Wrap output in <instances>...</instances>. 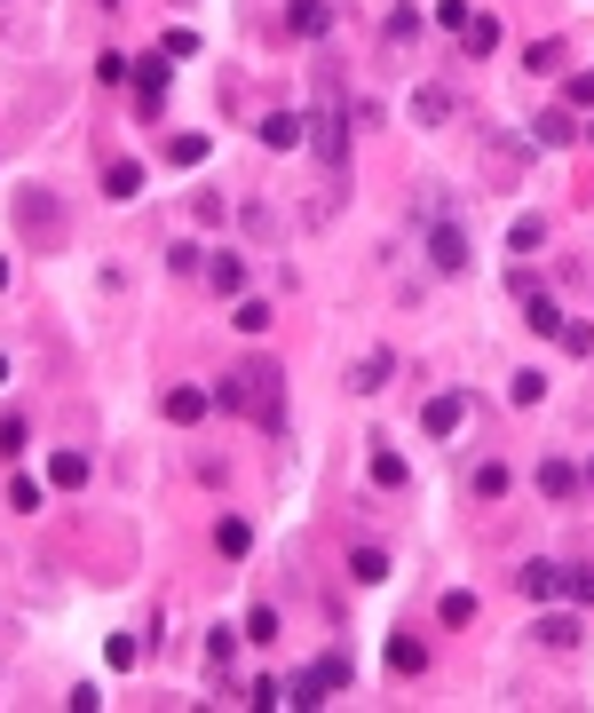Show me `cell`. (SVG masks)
<instances>
[{"instance_id":"cell-11","label":"cell","mask_w":594,"mask_h":713,"mask_svg":"<svg viewBox=\"0 0 594 713\" xmlns=\"http://www.w3.org/2000/svg\"><path fill=\"white\" fill-rule=\"evenodd\" d=\"M48 484H56V492H80V484H88V460H80V452H56V460H48Z\"/></svg>"},{"instance_id":"cell-26","label":"cell","mask_w":594,"mask_h":713,"mask_svg":"<svg viewBox=\"0 0 594 713\" xmlns=\"http://www.w3.org/2000/svg\"><path fill=\"white\" fill-rule=\"evenodd\" d=\"M230 325H238V333H262V325H270V302H238V309H230Z\"/></svg>"},{"instance_id":"cell-31","label":"cell","mask_w":594,"mask_h":713,"mask_svg":"<svg viewBox=\"0 0 594 713\" xmlns=\"http://www.w3.org/2000/svg\"><path fill=\"white\" fill-rule=\"evenodd\" d=\"M531 72H563V40H539L531 48Z\"/></svg>"},{"instance_id":"cell-7","label":"cell","mask_w":594,"mask_h":713,"mask_svg":"<svg viewBox=\"0 0 594 713\" xmlns=\"http://www.w3.org/2000/svg\"><path fill=\"white\" fill-rule=\"evenodd\" d=\"M460 412H468V397H428L420 420H428V436H452V428H460Z\"/></svg>"},{"instance_id":"cell-23","label":"cell","mask_w":594,"mask_h":713,"mask_svg":"<svg viewBox=\"0 0 594 713\" xmlns=\"http://www.w3.org/2000/svg\"><path fill=\"white\" fill-rule=\"evenodd\" d=\"M539 238H547V222H539V214H523V222H515V230H507V246H515V254H531V246H539Z\"/></svg>"},{"instance_id":"cell-8","label":"cell","mask_w":594,"mask_h":713,"mask_svg":"<svg viewBox=\"0 0 594 713\" xmlns=\"http://www.w3.org/2000/svg\"><path fill=\"white\" fill-rule=\"evenodd\" d=\"M539 492H547V500H571V492H579V468H571V460H539Z\"/></svg>"},{"instance_id":"cell-6","label":"cell","mask_w":594,"mask_h":713,"mask_svg":"<svg viewBox=\"0 0 594 713\" xmlns=\"http://www.w3.org/2000/svg\"><path fill=\"white\" fill-rule=\"evenodd\" d=\"M286 24H294L301 40H325L333 32V0H286Z\"/></svg>"},{"instance_id":"cell-22","label":"cell","mask_w":594,"mask_h":713,"mask_svg":"<svg viewBox=\"0 0 594 713\" xmlns=\"http://www.w3.org/2000/svg\"><path fill=\"white\" fill-rule=\"evenodd\" d=\"M349 571H357L365 587H381V579H389V555H373V547H357V555H349Z\"/></svg>"},{"instance_id":"cell-12","label":"cell","mask_w":594,"mask_h":713,"mask_svg":"<svg viewBox=\"0 0 594 713\" xmlns=\"http://www.w3.org/2000/svg\"><path fill=\"white\" fill-rule=\"evenodd\" d=\"M214 547H222V555H246V547H254V523H246V515H222V523H214Z\"/></svg>"},{"instance_id":"cell-9","label":"cell","mask_w":594,"mask_h":713,"mask_svg":"<svg viewBox=\"0 0 594 713\" xmlns=\"http://www.w3.org/2000/svg\"><path fill=\"white\" fill-rule=\"evenodd\" d=\"M389 373H396V357H389V349H381V357H357V373H349V389H357V397H373V389H381Z\"/></svg>"},{"instance_id":"cell-35","label":"cell","mask_w":594,"mask_h":713,"mask_svg":"<svg viewBox=\"0 0 594 713\" xmlns=\"http://www.w3.org/2000/svg\"><path fill=\"white\" fill-rule=\"evenodd\" d=\"M476 618V595H444V626H468Z\"/></svg>"},{"instance_id":"cell-14","label":"cell","mask_w":594,"mask_h":713,"mask_svg":"<svg viewBox=\"0 0 594 713\" xmlns=\"http://www.w3.org/2000/svg\"><path fill=\"white\" fill-rule=\"evenodd\" d=\"M389 666H396V674H420V666H428V642L396 634V642H389Z\"/></svg>"},{"instance_id":"cell-27","label":"cell","mask_w":594,"mask_h":713,"mask_svg":"<svg viewBox=\"0 0 594 713\" xmlns=\"http://www.w3.org/2000/svg\"><path fill=\"white\" fill-rule=\"evenodd\" d=\"M404 476H412V468H404V460H396V452H373V484H389V492H396V484H404Z\"/></svg>"},{"instance_id":"cell-15","label":"cell","mask_w":594,"mask_h":713,"mask_svg":"<svg viewBox=\"0 0 594 713\" xmlns=\"http://www.w3.org/2000/svg\"><path fill=\"white\" fill-rule=\"evenodd\" d=\"M412 111H420L428 127H444V119H452V88H420V96H412Z\"/></svg>"},{"instance_id":"cell-38","label":"cell","mask_w":594,"mask_h":713,"mask_svg":"<svg viewBox=\"0 0 594 713\" xmlns=\"http://www.w3.org/2000/svg\"><path fill=\"white\" fill-rule=\"evenodd\" d=\"M587 143H594V127H587Z\"/></svg>"},{"instance_id":"cell-30","label":"cell","mask_w":594,"mask_h":713,"mask_svg":"<svg viewBox=\"0 0 594 713\" xmlns=\"http://www.w3.org/2000/svg\"><path fill=\"white\" fill-rule=\"evenodd\" d=\"M167 151H175V167H198V159H206V135H175Z\"/></svg>"},{"instance_id":"cell-24","label":"cell","mask_w":594,"mask_h":713,"mask_svg":"<svg viewBox=\"0 0 594 713\" xmlns=\"http://www.w3.org/2000/svg\"><path fill=\"white\" fill-rule=\"evenodd\" d=\"M309 674H317V690H341V682H349V658H341V650H333V658H317V666H309Z\"/></svg>"},{"instance_id":"cell-28","label":"cell","mask_w":594,"mask_h":713,"mask_svg":"<svg viewBox=\"0 0 594 713\" xmlns=\"http://www.w3.org/2000/svg\"><path fill=\"white\" fill-rule=\"evenodd\" d=\"M571 135H579L571 111H547V119H539V143H571Z\"/></svg>"},{"instance_id":"cell-13","label":"cell","mask_w":594,"mask_h":713,"mask_svg":"<svg viewBox=\"0 0 594 713\" xmlns=\"http://www.w3.org/2000/svg\"><path fill=\"white\" fill-rule=\"evenodd\" d=\"M262 143H270V151H294V143H301V119H294V111H270V119H262Z\"/></svg>"},{"instance_id":"cell-16","label":"cell","mask_w":594,"mask_h":713,"mask_svg":"<svg viewBox=\"0 0 594 713\" xmlns=\"http://www.w3.org/2000/svg\"><path fill=\"white\" fill-rule=\"evenodd\" d=\"M507 484H515L507 460H484V468H476V500H507Z\"/></svg>"},{"instance_id":"cell-19","label":"cell","mask_w":594,"mask_h":713,"mask_svg":"<svg viewBox=\"0 0 594 713\" xmlns=\"http://www.w3.org/2000/svg\"><path fill=\"white\" fill-rule=\"evenodd\" d=\"M563 325H571L563 309H555V302H539V294H531V333H547V341H563Z\"/></svg>"},{"instance_id":"cell-33","label":"cell","mask_w":594,"mask_h":713,"mask_svg":"<svg viewBox=\"0 0 594 713\" xmlns=\"http://www.w3.org/2000/svg\"><path fill=\"white\" fill-rule=\"evenodd\" d=\"M16 452H24V420L8 412V420H0V460H16Z\"/></svg>"},{"instance_id":"cell-10","label":"cell","mask_w":594,"mask_h":713,"mask_svg":"<svg viewBox=\"0 0 594 713\" xmlns=\"http://www.w3.org/2000/svg\"><path fill=\"white\" fill-rule=\"evenodd\" d=\"M103 191H111V199H135V191H143V167H135V159H111V167H103Z\"/></svg>"},{"instance_id":"cell-3","label":"cell","mask_w":594,"mask_h":713,"mask_svg":"<svg viewBox=\"0 0 594 713\" xmlns=\"http://www.w3.org/2000/svg\"><path fill=\"white\" fill-rule=\"evenodd\" d=\"M127 80H135V103H143V119H159V103H167V56H143Z\"/></svg>"},{"instance_id":"cell-18","label":"cell","mask_w":594,"mask_h":713,"mask_svg":"<svg viewBox=\"0 0 594 713\" xmlns=\"http://www.w3.org/2000/svg\"><path fill=\"white\" fill-rule=\"evenodd\" d=\"M198 412H206V397H198V389H167V420L198 428Z\"/></svg>"},{"instance_id":"cell-25","label":"cell","mask_w":594,"mask_h":713,"mask_svg":"<svg viewBox=\"0 0 594 713\" xmlns=\"http://www.w3.org/2000/svg\"><path fill=\"white\" fill-rule=\"evenodd\" d=\"M468 48H476V56H492V48H499V24H492V16H468Z\"/></svg>"},{"instance_id":"cell-17","label":"cell","mask_w":594,"mask_h":713,"mask_svg":"<svg viewBox=\"0 0 594 713\" xmlns=\"http://www.w3.org/2000/svg\"><path fill=\"white\" fill-rule=\"evenodd\" d=\"M531 634H539V642H547V650H571V642H579V618H539V626H531Z\"/></svg>"},{"instance_id":"cell-36","label":"cell","mask_w":594,"mask_h":713,"mask_svg":"<svg viewBox=\"0 0 594 713\" xmlns=\"http://www.w3.org/2000/svg\"><path fill=\"white\" fill-rule=\"evenodd\" d=\"M0 286H8V262H0Z\"/></svg>"},{"instance_id":"cell-20","label":"cell","mask_w":594,"mask_h":713,"mask_svg":"<svg viewBox=\"0 0 594 713\" xmlns=\"http://www.w3.org/2000/svg\"><path fill=\"white\" fill-rule=\"evenodd\" d=\"M214 405H222V412H254V389H246V373H230V381L214 389Z\"/></svg>"},{"instance_id":"cell-34","label":"cell","mask_w":594,"mask_h":713,"mask_svg":"<svg viewBox=\"0 0 594 713\" xmlns=\"http://www.w3.org/2000/svg\"><path fill=\"white\" fill-rule=\"evenodd\" d=\"M127 72H135V56H119V48H111V56H96V80H127Z\"/></svg>"},{"instance_id":"cell-2","label":"cell","mask_w":594,"mask_h":713,"mask_svg":"<svg viewBox=\"0 0 594 713\" xmlns=\"http://www.w3.org/2000/svg\"><path fill=\"white\" fill-rule=\"evenodd\" d=\"M428 262H436L444 278H452V270H468V230H460L452 214H436V206H428Z\"/></svg>"},{"instance_id":"cell-1","label":"cell","mask_w":594,"mask_h":713,"mask_svg":"<svg viewBox=\"0 0 594 713\" xmlns=\"http://www.w3.org/2000/svg\"><path fill=\"white\" fill-rule=\"evenodd\" d=\"M246 389H254V412H262V428L278 436V428H286V373L262 357V365H246Z\"/></svg>"},{"instance_id":"cell-4","label":"cell","mask_w":594,"mask_h":713,"mask_svg":"<svg viewBox=\"0 0 594 713\" xmlns=\"http://www.w3.org/2000/svg\"><path fill=\"white\" fill-rule=\"evenodd\" d=\"M16 222H24L32 238H56V230H64V214H56L48 191H16Z\"/></svg>"},{"instance_id":"cell-37","label":"cell","mask_w":594,"mask_h":713,"mask_svg":"<svg viewBox=\"0 0 594 713\" xmlns=\"http://www.w3.org/2000/svg\"><path fill=\"white\" fill-rule=\"evenodd\" d=\"M579 484H594V468H587V476H579Z\"/></svg>"},{"instance_id":"cell-5","label":"cell","mask_w":594,"mask_h":713,"mask_svg":"<svg viewBox=\"0 0 594 713\" xmlns=\"http://www.w3.org/2000/svg\"><path fill=\"white\" fill-rule=\"evenodd\" d=\"M515 587H523L531 603H555L571 579H563V563H523V571H515Z\"/></svg>"},{"instance_id":"cell-21","label":"cell","mask_w":594,"mask_h":713,"mask_svg":"<svg viewBox=\"0 0 594 713\" xmlns=\"http://www.w3.org/2000/svg\"><path fill=\"white\" fill-rule=\"evenodd\" d=\"M206 278H214L222 294H238V286H246V262H238V254H222V262H206Z\"/></svg>"},{"instance_id":"cell-32","label":"cell","mask_w":594,"mask_h":713,"mask_svg":"<svg viewBox=\"0 0 594 713\" xmlns=\"http://www.w3.org/2000/svg\"><path fill=\"white\" fill-rule=\"evenodd\" d=\"M436 24L444 32H468V0H436Z\"/></svg>"},{"instance_id":"cell-29","label":"cell","mask_w":594,"mask_h":713,"mask_svg":"<svg viewBox=\"0 0 594 713\" xmlns=\"http://www.w3.org/2000/svg\"><path fill=\"white\" fill-rule=\"evenodd\" d=\"M246 634H254V642H278V611H270V603H254V618H246Z\"/></svg>"}]
</instances>
